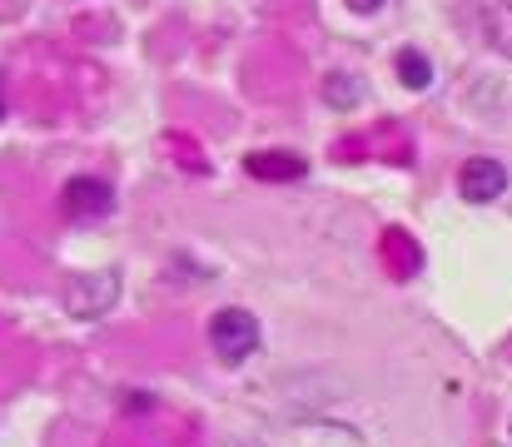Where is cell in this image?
<instances>
[{"mask_svg": "<svg viewBox=\"0 0 512 447\" xmlns=\"http://www.w3.org/2000/svg\"><path fill=\"white\" fill-rule=\"evenodd\" d=\"M209 348H214V358L229 363V368L249 363V358L259 353V318H254L249 308H219V313L209 318Z\"/></svg>", "mask_w": 512, "mask_h": 447, "instance_id": "obj_1", "label": "cell"}, {"mask_svg": "<svg viewBox=\"0 0 512 447\" xmlns=\"http://www.w3.org/2000/svg\"><path fill=\"white\" fill-rule=\"evenodd\" d=\"M269 447H363V433L334 418H294L269 433Z\"/></svg>", "mask_w": 512, "mask_h": 447, "instance_id": "obj_2", "label": "cell"}, {"mask_svg": "<svg viewBox=\"0 0 512 447\" xmlns=\"http://www.w3.org/2000/svg\"><path fill=\"white\" fill-rule=\"evenodd\" d=\"M120 298V274L115 269H95V274H75L65 284V308L75 318H100L105 308H115Z\"/></svg>", "mask_w": 512, "mask_h": 447, "instance_id": "obj_3", "label": "cell"}, {"mask_svg": "<svg viewBox=\"0 0 512 447\" xmlns=\"http://www.w3.org/2000/svg\"><path fill=\"white\" fill-rule=\"evenodd\" d=\"M110 209H115V189H110L105 179L75 174V179L65 184V214H70L75 224H95V219H105Z\"/></svg>", "mask_w": 512, "mask_h": 447, "instance_id": "obj_4", "label": "cell"}, {"mask_svg": "<svg viewBox=\"0 0 512 447\" xmlns=\"http://www.w3.org/2000/svg\"><path fill=\"white\" fill-rule=\"evenodd\" d=\"M508 189V169L498 164V159H468L463 169H458V194L468 199V204H493L498 194Z\"/></svg>", "mask_w": 512, "mask_h": 447, "instance_id": "obj_5", "label": "cell"}, {"mask_svg": "<svg viewBox=\"0 0 512 447\" xmlns=\"http://www.w3.org/2000/svg\"><path fill=\"white\" fill-rule=\"evenodd\" d=\"M244 169H249L254 179H304V174H309V164L294 159V154H249Z\"/></svg>", "mask_w": 512, "mask_h": 447, "instance_id": "obj_6", "label": "cell"}, {"mask_svg": "<svg viewBox=\"0 0 512 447\" xmlns=\"http://www.w3.org/2000/svg\"><path fill=\"white\" fill-rule=\"evenodd\" d=\"M398 80L408 90H428L433 85V60L423 50H398Z\"/></svg>", "mask_w": 512, "mask_h": 447, "instance_id": "obj_7", "label": "cell"}, {"mask_svg": "<svg viewBox=\"0 0 512 447\" xmlns=\"http://www.w3.org/2000/svg\"><path fill=\"white\" fill-rule=\"evenodd\" d=\"M324 100H329L334 110L358 105V100H363V80H358V75H348V70H334V75L324 80Z\"/></svg>", "mask_w": 512, "mask_h": 447, "instance_id": "obj_8", "label": "cell"}, {"mask_svg": "<svg viewBox=\"0 0 512 447\" xmlns=\"http://www.w3.org/2000/svg\"><path fill=\"white\" fill-rule=\"evenodd\" d=\"M488 35H493V45L512 60V0L508 5H498V10L488 15Z\"/></svg>", "mask_w": 512, "mask_h": 447, "instance_id": "obj_9", "label": "cell"}, {"mask_svg": "<svg viewBox=\"0 0 512 447\" xmlns=\"http://www.w3.org/2000/svg\"><path fill=\"white\" fill-rule=\"evenodd\" d=\"M343 5H348L353 15H378V10H383L388 0H343Z\"/></svg>", "mask_w": 512, "mask_h": 447, "instance_id": "obj_10", "label": "cell"}]
</instances>
